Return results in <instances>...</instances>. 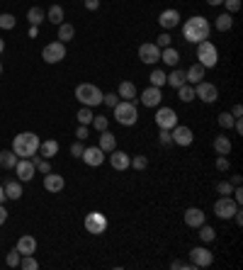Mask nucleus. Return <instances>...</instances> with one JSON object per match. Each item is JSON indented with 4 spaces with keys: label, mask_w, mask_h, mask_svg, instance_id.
<instances>
[{
    "label": "nucleus",
    "mask_w": 243,
    "mask_h": 270,
    "mask_svg": "<svg viewBox=\"0 0 243 270\" xmlns=\"http://www.w3.org/2000/svg\"><path fill=\"white\" fill-rule=\"evenodd\" d=\"M182 37L187 42H192V44H199V42L209 39V22H207V17H202V15L190 17L182 25Z\"/></svg>",
    "instance_id": "1"
},
{
    "label": "nucleus",
    "mask_w": 243,
    "mask_h": 270,
    "mask_svg": "<svg viewBox=\"0 0 243 270\" xmlns=\"http://www.w3.org/2000/svg\"><path fill=\"white\" fill-rule=\"evenodd\" d=\"M13 151H15V156H20V158H32V156L39 151V136H37L34 132H22V134H17L15 141H13Z\"/></svg>",
    "instance_id": "2"
},
{
    "label": "nucleus",
    "mask_w": 243,
    "mask_h": 270,
    "mask_svg": "<svg viewBox=\"0 0 243 270\" xmlns=\"http://www.w3.org/2000/svg\"><path fill=\"white\" fill-rule=\"evenodd\" d=\"M112 110H114V119H117L119 124H124V127H134L136 119H139L136 105L129 102V100H119L117 107H112Z\"/></svg>",
    "instance_id": "3"
},
{
    "label": "nucleus",
    "mask_w": 243,
    "mask_h": 270,
    "mask_svg": "<svg viewBox=\"0 0 243 270\" xmlns=\"http://www.w3.org/2000/svg\"><path fill=\"white\" fill-rule=\"evenodd\" d=\"M76 98H78L85 107H95V105L102 102V93H100V88L93 85V83H81V85L76 88Z\"/></svg>",
    "instance_id": "4"
},
{
    "label": "nucleus",
    "mask_w": 243,
    "mask_h": 270,
    "mask_svg": "<svg viewBox=\"0 0 243 270\" xmlns=\"http://www.w3.org/2000/svg\"><path fill=\"white\" fill-rule=\"evenodd\" d=\"M197 59H199V66L214 68L216 61H219V51H216V47H214L209 39H204V42L197 44Z\"/></svg>",
    "instance_id": "5"
},
{
    "label": "nucleus",
    "mask_w": 243,
    "mask_h": 270,
    "mask_svg": "<svg viewBox=\"0 0 243 270\" xmlns=\"http://www.w3.org/2000/svg\"><path fill=\"white\" fill-rule=\"evenodd\" d=\"M85 229H88V234H95V236L105 234V231H107V217H105L102 212H90V214H85Z\"/></svg>",
    "instance_id": "6"
},
{
    "label": "nucleus",
    "mask_w": 243,
    "mask_h": 270,
    "mask_svg": "<svg viewBox=\"0 0 243 270\" xmlns=\"http://www.w3.org/2000/svg\"><path fill=\"white\" fill-rule=\"evenodd\" d=\"M64 56H66V44L64 42H51L42 51V59L47 64H59V61H64Z\"/></svg>",
    "instance_id": "7"
},
{
    "label": "nucleus",
    "mask_w": 243,
    "mask_h": 270,
    "mask_svg": "<svg viewBox=\"0 0 243 270\" xmlns=\"http://www.w3.org/2000/svg\"><path fill=\"white\" fill-rule=\"evenodd\" d=\"M236 209H238V204H236V200H233L231 195H228V197H219L216 204H214V214L221 217V219H231Z\"/></svg>",
    "instance_id": "8"
},
{
    "label": "nucleus",
    "mask_w": 243,
    "mask_h": 270,
    "mask_svg": "<svg viewBox=\"0 0 243 270\" xmlns=\"http://www.w3.org/2000/svg\"><path fill=\"white\" fill-rule=\"evenodd\" d=\"M194 98H199V100H204L207 105H211V102H216V100H219V90H216V85L199 81V83H197V88H194Z\"/></svg>",
    "instance_id": "9"
},
{
    "label": "nucleus",
    "mask_w": 243,
    "mask_h": 270,
    "mask_svg": "<svg viewBox=\"0 0 243 270\" xmlns=\"http://www.w3.org/2000/svg\"><path fill=\"white\" fill-rule=\"evenodd\" d=\"M156 124H158L161 129H173V127L178 124L175 110H173V107H161V110L156 112Z\"/></svg>",
    "instance_id": "10"
},
{
    "label": "nucleus",
    "mask_w": 243,
    "mask_h": 270,
    "mask_svg": "<svg viewBox=\"0 0 243 270\" xmlns=\"http://www.w3.org/2000/svg\"><path fill=\"white\" fill-rule=\"evenodd\" d=\"M170 136H173V141H175L178 146H190V144L194 141L192 129H190V127H185V124H175V127H173V132H170Z\"/></svg>",
    "instance_id": "11"
},
{
    "label": "nucleus",
    "mask_w": 243,
    "mask_h": 270,
    "mask_svg": "<svg viewBox=\"0 0 243 270\" xmlns=\"http://www.w3.org/2000/svg\"><path fill=\"white\" fill-rule=\"evenodd\" d=\"M190 260H192V265H194V268H207V265H211L214 255H211L207 248L197 246V248H192V251H190Z\"/></svg>",
    "instance_id": "12"
},
{
    "label": "nucleus",
    "mask_w": 243,
    "mask_h": 270,
    "mask_svg": "<svg viewBox=\"0 0 243 270\" xmlns=\"http://www.w3.org/2000/svg\"><path fill=\"white\" fill-rule=\"evenodd\" d=\"M139 59L144 61V64H156V61H161V47H156V44H141L139 47Z\"/></svg>",
    "instance_id": "13"
},
{
    "label": "nucleus",
    "mask_w": 243,
    "mask_h": 270,
    "mask_svg": "<svg viewBox=\"0 0 243 270\" xmlns=\"http://www.w3.org/2000/svg\"><path fill=\"white\" fill-rule=\"evenodd\" d=\"M146 107H158L161 105V100H163V95H161V88H156V85H148L144 93H141V98H139Z\"/></svg>",
    "instance_id": "14"
},
{
    "label": "nucleus",
    "mask_w": 243,
    "mask_h": 270,
    "mask_svg": "<svg viewBox=\"0 0 243 270\" xmlns=\"http://www.w3.org/2000/svg\"><path fill=\"white\" fill-rule=\"evenodd\" d=\"M81 158H83L88 166H93V168H95V166H102V163H105V151H102L100 146H90V149H85V151H83V156H81Z\"/></svg>",
    "instance_id": "15"
},
{
    "label": "nucleus",
    "mask_w": 243,
    "mask_h": 270,
    "mask_svg": "<svg viewBox=\"0 0 243 270\" xmlns=\"http://www.w3.org/2000/svg\"><path fill=\"white\" fill-rule=\"evenodd\" d=\"M15 170H17V178H20V180H32L37 166L32 163V158H22V161L15 163Z\"/></svg>",
    "instance_id": "16"
},
{
    "label": "nucleus",
    "mask_w": 243,
    "mask_h": 270,
    "mask_svg": "<svg viewBox=\"0 0 243 270\" xmlns=\"http://www.w3.org/2000/svg\"><path fill=\"white\" fill-rule=\"evenodd\" d=\"M158 22H161L163 30H173V27L180 25V13H178V10H163V13L158 15Z\"/></svg>",
    "instance_id": "17"
},
{
    "label": "nucleus",
    "mask_w": 243,
    "mask_h": 270,
    "mask_svg": "<svg viewBox=\"0 0 243 270\" xmlns=\"http://www.w3.org/2000/svg\"><path fill=\"white\" fill-rule=\"evenodd\" d=\"M112 156H110V161H112V168L114 170H127L129 168V163H131V156L129 153H124V151H110Z\"/></svg>",
    "instance_id": "18"
},
{
    "label": "nucleus",
    "mask_w": 243,
    "mask_h": 270,
    "mask_svg": "<svg viewBox=\"0 0 243 270\" xmlns=\"http://www.w3.org/2000/svg\"><path fill=\"white\" fill-rule=\"evenodd\" d=\"M64 185H66L64 175H56V173H47V175H44V190H49V192H61Z\"/></svg>",
    "instance_id": "19"
},
{
    "label": "nucleus",
    "mask_w": 243,
    "mask_h": 270,
    "mask_svg": "<svg viewBox=\"0 0 243 270\" xmlns=\"http://www.w3.org/2000/svg\"><path fill=\"white\" fill-rule=\"evenodd\" d=\"M185 224L192 226V229H199V226L204 224V212H202L199 207H190V209L185 212Z\"/></svg>",
    "instance_id": "20"
},
{
    "label": "nucleus",
    "mask_w": 243,
    "mask_h": 270,
    "mask_svg": "<svg viewBox=\"0 0 243 270\" xmlns=\"http://www.w3.org/2000/svg\"><path fill=\"white\" fill-rule=\"evenodd\" d=\"M17 251H20V255H34V251H37V241H34V236H20V241H17Z\"/></svg>",
    "instance_id": "21"
},
{
    "label": "nucleus",
    "mask_w": 243,
    "mask_h": 270,
    "mask_svg": "<svg viewBox=\"0 0 243 270\" xmlns=\"http://www.w3.org/2000/svg\"><path fill=\"white\" fill-rule=\"evenodd\" d=\"M117 95L124 98V100H129V102H134V100H136V85H134L131 81H124V83H119Z\"/></svg>",
    "instance_id": "22"
},
{
    "label": "nucleus",
    "mask_w": 243,
    "mask_h": 270,
    "mask_svg": "<svg viewBox=\"0 0 243 270\" xmlns=\"http://www.w3.org/2000/svg\"><path fill=\"white\" fill-rule=\"evenodd\" d=\"M39 153H42V158H54L59 153V141H54V139L39 141Z\"/></svg>",
    "instance_id": "23"
},
{
    "label": "nucleus",
    "mask_w": 243,
    "mask_h": 270,
    "mask_svg": "<svg viewBox=\"0 0 243 270\" xmlns=\"http://www.w3.org/2000/svg\"><path fill=\"white\" fill-rule=\"evenodd\" d=\"M100 149H102V151H107V153L117 149V139H114V134H112V132H107V129H105V132H100Z\"/></svg>",
    "instance_id": "24"
},
{
    "label": "nucleus",
    "mask_w": 243,
    "mask_h": 270,
    "mask_svg": "<svg viewBox=\"0 0 243 270\" xmlns=\"http://www.w3.org/2000/svg\"><path fill=\"white\" fill-rule=\"evenodd\" d=\"M161 61H163V64H168V66H178V61H180V54H178V49H173V47H165V49L161 51Z\"/></svg>",
    "instance_id": "25"
},
{
    "label": "nucleus",
    "mask_w": 243,
    "mask_h": 270,
    "mask_svg": "<svg viewBox=\"0 0 243 270\" xmlns=\"http://www.w3.org/2000/svg\"><path fill=\"white\" fill-rule=\"evenodd\" d=\"M185 78H187V83H199V81L204 78V66H199V64L190 66V68L185 71Z\"/></svg>",
    "instance_id": "26"
},
{
    "label": "nucleus",
    "mask_w": 243,
    "mask_h": 270,
    "mask_svg": "<svg viewBox=\"0 0 243 270\" xmlns=\"http://www.w3.org/2000/svg\"><path fill=\"white\" fill-rule=\"evenodd\" d=\"M214 151L219 156H228L231 153V139L228 136H216L214 139Z\"/></svg>",
    "instance_id": "27"
},
{
    "label": "nucleus",
    "mask_w": 243,
    "mask_h": 270,
    "mask_svg": "<svg viewBox=\"0 0 243 270\" xmlns=\"http://www.w3.org/2000/svg\"><path fill=\"white\" fill-rule=\"evenodd\" d=\"M165 83H170V88H180V85H185V83H187V78H185V71L175 68L170 76H165Z\"/></svg>",
    "instance_id": "28"
},
{
    "label": "nucleus",
    "mask_w": 243,
    "mask_h": 270,
    "mask_svg": "<svg viewBox=\"0 0 243 270\" xmlns=\"http://www.w3.org/2000/svg\"><path fill=\"white\" fill-rule=\"evenodd\" d=\"M3 187H5V197H8V200H20V197H22V185H20V183L10 180V183H5Z\"/></svg>",
    "instance_id": "29"
},
{
    "label": "nucleus",
    "mask_w": 243,
    "mask_h": 270,
    "mask_svg": "<svg viewBox=\"0 0 243 270\" xmlns=\"http://www.w3.org/2000/svg\"><path fill=\"white\" fill-rule=\"evenodd\" d=\"M214 27H216L219 32H228V30L233 27V17H231V13L219 15V17H216V22H214Z\"/></svg>",
    "instance_id": "30"
},
{
    "label": "nucleus",
    "mask_w": 243,
    "mask_h": 270,
    "mask_svg": "<svg viewBox=\"0 0 243 270\" xmlns=\"http://www.w3.org/2000/svg\"><path fill=\"white\" fill-rule=\"evenodd\" d=\"M20 158L15 156V151H0V166H3V168H15V163H17Z\"/></svg>",
    "instance_id": "31"
},
{
    "label": "nucleus",
    "mask_w": 243,
    "mask_h": 270,
    "mask_svg": "<svg viewBox=\"0 0 243 270\" xmlns=\"http://www.w3.org/2000/svg\"><path fill=\"white\" fill-rule=\"evenodd\" d=\"M44 17H47V13H44L42 8H30V13H27V20H30V25H34V27H39V25L44 22Z\"/></svg>",
    "instance_id": "32"
},
{
    "label": "nucleus",
    "mask_w": 243,
    "mask_h": 270,
    "mask_svg": "<svg viewBox=\"0 0 243 270\" xmlns=\"http://www.w3.org/2000/svg\"><path fill=\"white\" fill-rule=\"evenodd\" d=\"M76 37V30H73V25H66V22H61L59 25V39L66 44V42H71Z\"/></svg>",
    "instance_id": "33"
},
{
    "label": "nucleus",
    "mask_w": 243,
    "mask_h": 270,
    "mask_svg": "<svg viewBox=\"0 0 243 270\" xmlns=\"http://www.w3.org/2000/svg\"><path fill=\"white\" fill-rule=\"evenodd\" d=\"M178 98H180L182 102H192V100H194V88H192V83L180 85V88H178Z\"/></svg>",
    "instance_id": "34"
},
{
    "label": "nucleus",
    "mask_w": 243,
    "mask_h": 270,
    "mask_svg": "<svg viewBox=\"0 0 243 270\" xmlns=\"http://www.w3.org/2000/svg\"><path fill=\"white\" fill-rule=\"evenodd\" d=\"M47 17H49V22L61 25V22H64V8H61V5H51L49 13H47Z\"/></svg>",
    "instance_id": "35"
},
{
    "label": "nucleus",
    "mask_w": 243,
    "mask_h": 270,
    "mask_svg": "<svg viewBox=\"0 0 243 270\" xmlns=\"http://www.w3.org/2000/svg\"><path fill=\"white\" fill-rule=\"evenodd\" d=\"M32 163L37 166V170H39V173H44V175H47V173H51V163H49V158H42V156H37V153H34V156H32Z\"/></svg>",
    "instance_id": "36"
},
{
    "label": "nucleus",
    "mask_w": 243,
    "mask_h": 270,
    "mask_svg": "<svg viewBox=\"0 0 243 270\" xmlns=\"http://www.w3.org/2000/svg\"><path fill=\"white\" fill-rule=\"evenodd\" d=\"M93 117H95V115H93V107H85V105H83V107L78 110V122H81V124H85V127L93 124Z\"/></svg>",
    "instance_id": "37"
},
{
    "label": "nucleus",
    "mask_w": 243,
    "mask_h": 270,
    "mask_svg": "<svg viewBox=\"0 0 243 270\" xmlns=\"http://www.w3.org/2000/svg\"><path fill=\"white\" fill-rule=\"evenodd\" d=\"M15 15H10V13H3L0 15V30H15Z\"/></svg>",
    "instance_id": "38"
},
{
    "label": "nucleus",
    "mask_w": 243,
    "mask_h": 270,
    "mask_svg": "<svg viewBox=\"0 0 243 270\" xmlns=\"http://www.w3.org/2000/svg\"><path fill=\"white\" fill-rule=\"evenodd\" d=\"M20 268H25V270H37L39 263H37L34 255H22V258H20Z\"/></svg>",
    "instance_id": "39"
},
{
    "label": "nucleus",
    "mask_w": 243,
    "mask_h": 270,
    "mask_svg": "<svg viewBox=\"0 0 243 270\" xmlns=\"http://www.w3.org/2000/svg\"><path fill=\"white\" fill-rule=\"evenodd\" d=\"M214 236H216V231L211 229V226H199V238L204 241V243H209V241H214Z\"/></svg>",
    "instance_id": "40"
},
{
    "label": "nucleus",
    "mask_w": 243,
    "mask_h": 270,
    "mask_svg": "<svg viewBox=\"0 0 243 270\" xmlns=\"http://www.w3.org/2000/svg\"><path fill=\"white\" fill-rule=\"evenodd\" d=\"M151 85H156V88L165 85V73H163L161 68H156V71L151 73Z\"/></svg>",
    "instance_id": "41"
},
{
    "label": "nucleus",
    "mask_w": 243,
    "mask_h": 270,
    "mask_svg": "<svg viewBox=\"0 0 243 270\" xmlns=\"http://www.w3.org/2000/svg\"><path fill=\"white\" fill-rule=\"evenodd\" d=\"M233 122H236V119H233V115H231V112H221V115H219V124H221L224 129H231V127H233Z\"/></svg>",
    "instance_id": "42"
},
{
    "label": "nucleus",
    "mask_w": 243,
    "mask_h": 270,
    "mask_svg": "<svg viewBox=\"0 0 243 270\" xmlns=\"http://www.w3.org/2000/svg\"><path fill=\"white\" fill-rule=\"evenodd\" d=\"M216 192H219V195H221V197H228V195H231V192H233V185H231V183H228V180H221V183H219V185H216Z\"/></svg>",
    "instance_id": "43"
},
{
    "label": "nucleus",
    "mask_w": 243,
    "mask_h": 270,
    "mask_svg": "<svg viewBox=\"0 0 243 270\" xmlns=\"http://www.w3.org/2000/svg\"><path fill=\"white\" fill-rule=\"evenodd\" d=\"M129 166H131V168H136V170H144V168L148 166V158H146V156H134Z\"/></svg>",
    "instance_id": "44"
},
{
    "label": "nucleus",
    "mask_w": 243,
    "mask_h": 270,
    "mask_svg": "<svg viewBox=\"0 0 243 270\" xmlns=\"http://www.w3.org/2000/svg\"><path fill=\"white\" fill-rule=\"evenodd\" d=\"M93 127H95L97 132H105V129H107V117H102V115H95V117H93Z\"/></svg>",
    "instance_id": "45"
},
{
    "label": "nucleus",
    "mask_w": 243,
    "mask_h": 270,
    "mask_svg": "<svg viewBox=\"0 0 243 270\" xmlns=\"http://www.w3.org/2000/svg\"><path fill=\"white\" fill-rule=\"evenodd\" d=\"M20 258H22V255H20L17 248L10 251V253H8V265H10V268H20Z\"/></svg>",
    "instance_id": "46"
},
{
    "label": "nucleus",
    "mask_w": 243,
    "mask_h": 270,
    "mask_svg": "<svg viewBox=\"0 0 243 270\" xmlns=\"http://www.w3.org/2000/svg\"><path fill=\"white\" fill-rule=\"evenodd\" d=\"M102 102H105L107 107H117V102H119V95H117V93H107V95H102Z\"/></svg>",
    "instance_id": "47"
},
{
    "label": "nucleus",
    "mask_w": 243,
    "mask_h": 270,
    "mask_svg": "<svg viewBox=\"0 0 243 270\" xmlns=\"http://www.w3.org/2000/svg\"><path fill=\"white\" fill-rule=\"evenodd\" d=\"M224 5H226V13H238L241 10V0H224Z\"/></svg>",
    "instance_id": "48"
},
{
    "label": "nucleus",
    "mask_w": 243,
    "mask_h": 270,
    "mask_svg": "<svg viewBox=\"0 0 243 270\" xmlns=\"http://www.w3.org/2000/svg\"><path fill=\"white\" fill-rule=\"evenodd\" d=\"M170 268H173V270H197L192 263H182V260H173Z\"/></svg>",
    "instance_id": "49"
},
{
    "label": "nucleus",
    "mask_w": 243,
    "mask_h": 270,
    "mask_svg": "<svg viewBox=\"0 0 243 270\" xmlns=\"http://www.w3.org/2000/svg\"><path fill=\"white\" fill-rule=\"evenodd\" d=\"M156 47H161V49H165V47H170V34H168V32H163V34L158 37V42H156Z\"/></svg>",
    "instance_id": "50"
},
{
    "label": "nucleus",
    "mask_w": 243,
    "mask_h": 270,
    "mask_svg": "<svg viewBox=\"0 0 243 270\" xmlns=\"http://www.w3.org/2000/svg\"><path fill=\"white\" fill-rule=\"evenodd\" d=\"M83 151H85V146H83L81 141L71 146V156H73V158H81V156H83Z\"/></svg>",
    "instance_id": "51"
},
{
    "label": "nucleus",
    "mask_w": 243,
    "mask_h": 270,
    "mask_svg": "<svg viewBox=\"0 0 243 270\" xmlns=\"http://www.w3.org/2000/svg\"><path fill=\"white\" fill-rule=\"evenodd\" d=\"M76 136H78V141H85V139H88V127L81 124V127L76 129Z\"/></svg>",
    "instance_id": "52"
},
{
    "label": "nucleus",
    "mask_w": 243,
    "mask_h": 270,
    "mask_svg": "<svg viewBox=\"0 0 243 270\" xmlns=\"http://www.w3.org/2000/svg\"><path fill=\"white\" fill-rule=\"evenodd\" d=\"M158 139H161V144H170V141H173V136H170V129H161Z\"/></svg>",
    "instance_id": "53"
},
{
    "label": "nucleus",
    "mask_w": 243,
    "mask_h": 270,
    "mask_svg": "<svg viewBox=\"0 0 243 270\" xmlns=\"http://www.w3.org/2000/svg\"><path fill=\"white\" fill-rule=\"evenodd\" d=\"M216 170H228V158H226V156H219V158H216Z\"/></svg>",
    "instance_id": "54"
},
{
    "label": "nucleus",
    "mask_w": 243,
    "mask_h": 270,
    "mask_svg": "<svg viewBox=\"0 0 243 270\" xmlns=\"http://www.w3.org/2000/svg\"><path fill=\"white\" fill-rule=\"evenodd\" d=\"M231 195H233V200H236V204L241 207V202H243V190H241V185H238V187H233V192H231Z\"/></svg>",
    "instance_id": "55"
},
{
    "label": "nucleus",
    "mask_w": 243,
    "mask_h": 270,
    "mask_svg": "<svg viewBox=\"0 0 243 270\" xmlns=\"http://www.w3.org/2000/svg\"><path fill=\"white\" fill-rule=\"evenodd\" d=\"M85 8L88 10H97L100 8V0H85Z\"/></svg>",
    "instance_id": "56"
},
{
    "label": "nucleus",
    "mask_w": 243,
    "mask_h": 270,
    "mask_svg": "<svg viewBox=\"0 0 243 270\" xmlns=\"http://www.w3.org/2000/svg\"><path fill=\"white\" fill-rule=\"evenodd\" d=\"M5 221H8V209H5L3 204H0V226H3Z\"/></svg>",
    "instance_id": "57"
},
{
    "label": "nucleus",
    "mask_w": 243,
    "mask_h": 270,
    "mask_svg": "<svg viewBox=\"0 0 243 270\" xmlns=\"http://www.w3.org/2000/svg\"><path fill=\"white\" fill-rule=\"evenodd\" d=\"M231 115H233V119H238V117L243 115V107H241V105H233V110H231Z\"/></svg>",
    "instance_id": "58"
},
{
    "label": "nucleus",
    "mask_w": 243,
    "mask_h": 270,
    "mask_svg": "<svg viewBox=\"0 0 243 270\" xmlns=\"http://www.w3.org/2000/svg\"><path fill=\"white\" fill-rule=\"evenodd\" d=\"M228 183H231L233 187H238V185L243 183V178H241V175H231V180H228Z\"/></svg>",
    "instance_id": "59"
},
{
    "label": "nucleus",
    "mask_w": 243,
    "mask_h": 270,
    "mask_svg": "<svg viewBox=\"0 0 243 270\" xmlns=\"http://www.w3.org/2000/svg\"><path fill=\"white\" fill-rule=\"evenodd\" d=\"M37 34H39V27H34V25H32V27H30V37H32V39H34V37H37Z\"/></svg>",
    "instance_id": "60"
},
{
    "label": "nucleus",
    "mask_w": 243,
    "mask_h": 270,
    "mask_svg": "<svg viewBox=\"0 0 243 270\" xmlns=\"http://www.w3.org/2000/svg\"><path fill=\"white\" fill-rule=\"evenodd\" d=\"M3 200H5V187L0 185V204H3Z\"/></svg>",
    "instance_id": "61"
},
{
    "label": "nucleus",
    "mask_w": 243,
    "mask_h": 270,
    "mask_svg": "<svg viewBox=\"0 0 243 270\" xmlns=\"http://www.w3.org/2000/svg\"><path fill=\"white\" fill-rule=\"evenodd\" d=\"M207 3H209V5H221L224 0H207Z\"/></svg>",
    "instance_id": "62"
},
{
    "label": "nucleus",
    "mask_w": 243,
    "mask_h": 270,
    "mask_svg": "<svg viewBox=\"0 0 243 270\" xmlns=\"http://www.w3.org/2000/svg\"><path fill=\"white\" fill-rule=\"evenodd\" d=\"M3 51H5V42H3V39H0V54H3Z\"/></svg>",
    "instance_id": "63"
},
{
    "label": "nucleus",
    "mask_w": 243,
    "mask_h": 270,
    "mask_svg": "<svg viewBox=\"0 0 243 270\" xmlns=\"http://www.w3.org/2000/svg\"><path fill=\"white\" fill-rule=\"evenodd\" d=\"M0 73H3V64H0Z\"/></svg>",
    "instance_id": "64"
}]
</instances>
